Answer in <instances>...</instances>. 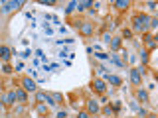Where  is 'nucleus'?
<instances>
[{
	"label": "nucleus",
	"mask_w": 158,
	"mask_h": 118,
	"mask_svg": "<svg viewBox=\"0 0 158 118\" xmlns=\"http://www.w3.org/2000/svg\"><path fill=\"white\" fill-rule=\"evenodd\" d=\"M148 24H150V20H148V16H142V14H138V16H134V20H132V30L134 32H146V28H148Z\"/></svg>",
	"instance_id": "f257e3e1"
},
{
	"label": "nucleus",
	"mask_w": 158,
	"mask_h": 118,
	"mask_svg": "<svg viewBox=\"0 0 158 118\" xmlns=\"http://www.w3.org/2000/svg\"><path fill=\"white\" fill-rule=\"evenodd\" d=\"M77 30H79V33H83V36H91L93 33V24L81 22V24H77Z\"/></svg>",
	"instance_id": "f03ea898"
},
{
	"label": "nucleus",
	"mask_w": 158,
	"mask_h": 118,
	"mask_svg": "<svg viewBox=\"0 0 158 118\" xmlns=\"http://www.w3.org/2000/svg\"><path fill=\"white\" fill-rule=\"evenodd\" d=\"M131 81H132V85H140L142 83V73L138 71V69H131Z\"/></svg>",
	"instance_id": "7ed1b4c3"
},
{
	"label": "nucleus",
	"mask_w": 158,
	"mask_h": 118,
	"mask_svg": "<svg viewBox=\"0 0 158 118\" xmlns=\"http://www.w3.org/2000/svg\"><path fill=\"white\" fill-rule=\"evenodd\" d=\"M36 100H40V102H47V104H55L53 98H52V95H46V92H38V95H36Z\"/></svg>",
	"instance_id": "20e7f679"
},
{
	"label": "nucleus",
	"mask_w": 158,
	"mask_h": 118,
	"mask_svg": "<svg viewBox=\"0 0 158 118\" xmlns=\"http://www.w3.org/2000/svg\"><path fill=\"white\" fill-rule=\"evenodd\" d=\"M22 87L26 89V91H36V83H34L32 79H22Z\"/></svg>",
	"instance_id": "39448f33"
},
{
	"label": "nucleus",
	"mask_w": 158,
	"mask_h": 118,
	"mask_svg": "<svg viewBox=\"0 0 158 118\" xmlns=\"http://www.w3.org/2000/svg\"><path fill=\"white\" fill-rule=\"evenodd\" d=\"M22 4H24V2H4V8H2V10H4V12H10L14 8H20Z\"/></svg>",
	"instance_id": "423d86ee"
},
{
	"label": "nucleus",
	"mask_w": 158,
	"mask_h": 118,
	"mask_svg": "<svg viewBox=\"0 0 158 118\" xmlns=\"http://www.w3.org/2000/svg\"><path fill=\"white\" fill-rule=\"evenodd\" d=\"M93 89H95L97 92H105L107 87H105V83H103V81H99V79H97V81H93Z\"/></svg>",
	"instance_id": "0eeeda50"
},
{
	"label": "nucleus",
	"mask_w": 158,
	"mask_h": 118,
	"mask_svg": "<svg viewBox=\"0 0 158 118\" xmlns=\"http://www.w3.org/2000/svg\"><path fill=\"white\" fill-rule=\"evenodd\" d=\"M10 55H12V51H10V49H8V47H0V57L4 59V61H8V59H10Z\"/></svg>",
	"instance_id": "6e6552de"
},
{
	"label": "nucleus",
	"mask_w": 158,
	"mask_h": 118,
	"mask_svg": "<svg viewBox=\"0 0 158 118\" xmlns=\"http://www.w3.org/2000/svg\"><path fill=\"white\" fill-rule=\"evenodd\" d=\"M109 45H111V49H113V51H117V49H121V39H119V38H111Z\"/></svg>",
	"instance_id": "1a4fd4ad"
},
{
	"label": "nucleus",
	"mask_w": 158,
	"mask_h": 118,
	"mask_svg": "<svg viewBox=\"0 0 158 118\" xmlns=\"http://www.w3.org/2000/svg\"><path fill=\"white\" fill-rule=\"evenodd\" d=\"M14 95H16V98H18L20 102H26L28 98H26V92L22 91V89H16V91H14Z\"/></svg>",
	"instance_id": "9d476101"
},
{
	"label": "nucleus",
	"mask_w": 158,
	"mask_h": 118,
	"mask_svg": "<svg viewBox=\"0 0 158 118\" xmlns=\"http://www.w3.org/2000/svg\"><path fill=\"white\" fill-rule=\"evenodd\" d=\"M144 41H146V47H148V49H154V47H156L154 36H146V38H144Z\"/></svg>",
	"instance_id": "9b49d317"
},
{
	"label": "nucleus",
	"mask_w": 158,
	"mask_h": 118,
	"mask_svg": "<svg viewBox=\"0 0 158 118\" xmlns=\"http://www.w3.org/2000/svg\"><path fill=\"white\" fill-rule=\"evenodd\" d=\"M136 97H138V100H142V102H148V92L142 91V89H138V91H136Z\"/></svg>",
	"instance_id": "f8f14e48"
},
{
	"label": "nucleus",
	"mask_w": 158,
	"mask_h": 118,
	"mask_svg": "<svg viewBox=\"0 0 158 118\" xmlns=\"http://www.w3.org/2000/svg\"><path fill=\"white\" fill-rule=\"evenodd\" d=\"M113 4H115L119 10H125V8H129V4H131V2H129V0H117V2H113Z\"/></svg>",
	"instance_id": "ddd939ff"
},
{
	"label": "nucleus",
	"mask_w": 158,
	"mask_h": 118,
	"mask_svg": "<svg viewBox=\"0 0 158 118\" xmlns=\"http://www.w3.org/2000/svg\"><path fill=\"white\" fill-rule=\"evenodd\" d=\"M107 81H109L111 85H121V83H123L121 77H117V75H107Z\"/></svg>",
	"instance_id": "4468645a"
},
{
	"label": "nucleus",
	"mask_w": 158,
	"mask_h": 118,
	"mask_svg": "<svg viewBox=\"0 0 158 118\" xmlns=\"http://www.w3.org/2000/svg\"><path fill=\"white\" fill-rule=\"evenodd\" d=\"M89 112H95V114H97L99 112V104H97V100H89Z\"/></svg>",
	"instance_id": "2eb2a0df"
},
{
	"label": "nucleus",
	"mask_w": 158,
	"mask_h": 118,
	"mask_svg": "<svg viewBox=\"0 0 158 118\" xmlns=\"http://www.w3.org/2000/svg\"><path fill=\"white\" fill-rule=\"evenodd\" d=\"M93 2H89V0H85V2H77V10H85V8H89Z\"/></svg>",
	"instance_id": "dca6fc26"
},
{
	"label": "nucleus",
	"mask_w": 158,
	"mask_h": 118,
	"mask_svg": "<svg viewBox=\"0 0 158 118\" xmlns=\"http://www.w3.org/2000/svg\"><path fill=\"white\" fill-rule=\"evenodd\" d=\"M52 98H53V102H55V104H59V102H63V97H61L59 92H55V95H52Z\"/></svg>",
	"instance_id": "f3484780"
},
{
	"label": "nucleus",
	"mask_w": 158,
	"mask_h": 118,
	"mask_svg": "<svg viewBox=\"0 0 158 118\" xmlns=\"http://www.w3.org/2000/svg\"><path fill=\"white\" fill-rule=\"evenodd\" d=\"M75 8H77V2H69V4H67V8H65V12H67V14H71Z\"/></svg>",
	"instance_id": "a211bd4d"
},
{
	"label": "nucleus",
	"mask_w": 158,
	"mask_h": 118,
	"mask_svg": "<svg viewBox=\"0 0 158 118\" xmlns=\"http://www.w3.org/2000/svg\"><path fill=\"white\" fill-rule=\"evenodd\" d=\"M14 98H16V95H14V92H8V95H6V104H12Z\"/></svg>",
	"instance_id": "6ab92c4d"
},
{
	"label": "nucleus",
	"mask_w": 158,
	"mask_h": 118,
	"mask_svg": "<svg viewBox=\"0 0 158 118\" xmlns=\"http://www.w3.org/2000/svg\"><path fill=\"white\" fill-rule=\"evenodd\" d=\"M140 61H142V63H148V53H146V51L140 53Z\"/></svg>",
	"instance_id": "aec40b11"
},
{
	"label": "nucleus",
	"mask_w": 158,
	"mask_h": 118,
	"mask_svg": "<svg viewBox=\"0 0 158 118\" xmlns=\"http://www.w3.org/2000/svg\"><path fill=\"white\" fill-rule=\"evenodd\" d=\"M2 71H4V73H12V67H10V65H4V67H2Z\"/></svg>",
	"instance_id": "412c9836"
},
{
	"label": "nucleus",
	"mask_w": 158,
	"mask_h": 118,
	"mask_svg": "<svg viewBox=\"0 0 158 118\" xmlns=\"http://www.w3.org/2000/svg\"><path fill=\"white\" fill-rule=\"evenodd\" d=\"M123 36H125V38H131L132 32H131V30H125V32H123Z\"/></svg>",
	"instance_id": "4be33fe9"
},
{
	"label": "nucleus",
	"mask_w": 158,
	"mask_h": 118,
	"mask_svg": "<svg viewBox=\"0 0 158 118\" xmlns=\"http://www.w3.org/2000/svg\"><path fill=\"white\" fill-rule=\"evenodd\" d=\"M67 116V112L65 110H61V112H57V118H65Z\"/></svg>",
	"instance_id": "5701e85b"
},
{
	"label": "nucleus",
	"mask_w": 158,
	"mask_h": 118,
	"mask_svg": "<svg viewBox=\"0 0 158 118\" xmlns=\"http://www.w3.org/2000/svg\"><path fill=\"white\" fill-rule=\"evenodd\" d=\"M79 118H89V112H79Z\"/></svg>",
	"instance_id": "b1692460"
},
{
	"label": "nucleus",
	"mask_w": 158,
	"mask_h": 118,
	"mask_svg": "<svg viewBox=\"0 0 158 118\" xmlns=\"http://www.w3.org/2000/svg\"><path fill=\"white\" fill-rule=\"evenodd\" d=\"M103 112H105L107 116H109V114H111V112H113V108H111V106H107V108H105V110H103Z\"/></svg>",
	"instance_id": "393cba45"
},
{
	"label": "nucleus",
	"mask_w": 158,
	"mask_h": 118,
	"mask_svg": "<svg viewBox=\"0 0 158 118\" xmlns=\"http://www.w3.org/2000/svg\"><path fill=\"white\" fill-rule=\"evenodd\" d=\"M148 118H156V116H148Z\"/></svg>",
	"instance_id": "a878e982"
},
{
	"label": "nucleus",
	"mask_w": 158,
	"mask_h": 118,
	"mask_svg": "<svg viewBox=\"0 0 158 118\" xmlns=\"http://www.w3.org/2000/svg\"><path fill=\"white\" fill-rule=\"evenodd\" d=\"M0 108H2V102H0Z\"/></svg>",
	"instance_id": "bb28decb"
}]
</instances>
